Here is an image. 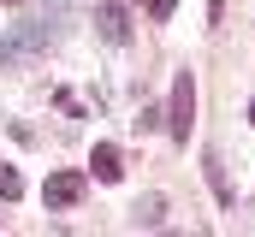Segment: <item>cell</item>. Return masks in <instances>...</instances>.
Wrapping results in <instances>:
<instances>
[{
	"label": "cell",
	"mask_w": 255,
	"mask_h": 237,
	"mask_svg": "<svg viewBox=\"0 0 255 237\" xmlns=\"http://www.w3.org/2000/svg\"><path fill=\"white\" fill-rule=\"evenodd\" d=\"M42 202H48V208H77V202H83V172H54L42 184Z\"/></svg>",
	"instance_id": "2"
},
{
	"label": "cell",
	"mask_w": 255,
	"mask_h": 237,
	"mask_svg": "<svg viewBox=\"0 0 255 237\" xmlns=\"http://www.w3.org/2000/svg\"><path fill=\"white\" fill-rule=\"evenodd\" d=\"M190 118H196V83H190V71H178V83H172V113H166V124H172L178 142H190Z\"/></svg>",
	"instance_id": "1"
},
{
	"label": "cell",
	"mask_w": 255,
	"mask_h": 237,
	"mask_svg": "<svg viewBox=\"0 0 255 237\" xmlns=\"http://www.w3.org/2000/svg\"><path fill=\"white\" fill-rule=\"evenodd\" d=\"M18 196H24V178L12 166H0V202H18Z\"/></svg>",
	"instance_id": "6"
},
{
	"label": "cell",
	"mask_w": 255,
	"mask_h": 237,
	"mask_svg": "<svg viewBox=\"0 0 255 237\" xmlns=\"http://www.w3.org/2000/svg\"><path fill=\"white\" fill-rule=\"evenodd\" d=\"M42 42H48V30H42V24H30V30H12V36H6V48H0V59H24L30 48H42Z\"/></svg>",
	"instance_id": "4"
},
{
	"label": "cell",
	"mask_w": 255,
	"mask_h": 237,
	"mask_svg": "<svg viewBox=\"0 0 255 237\" xmlns=\"http://www.w3.org/2000/svg\"><path fill=\"white\" fill-rule=\"evenodd\" d=\"M95 24H101V36H107L113 48H125V42H130V12H125V0H101Z\"/></svg>",
	"instance_id": "3"
},
{
	"label": "cell",
	"mask_w": 255,
	"mask_h": 237,
	"mask_svg": "<svg viewBox=\"0 0 255 237\" xmlns=\"http://www.w3.org/2000/svg\"><path fill=\"white\" fill-rule=\"evenodd\" d=\"M250 124H255V101H250Z\"/></svg>",
	"instance_id": "8"
},
{
	"label": "cell",
	"mask_w": 255,
	"mask_h": 237,
	"mask_svg": "<svg viewBox=\"0 0 255 237\" xmlns=\"http://www.w3.org/2000/svg\"><path fill=\"white\" fill-rule=\"evenodd\" d=\"M172 6H178V0H148V18H154V24H166V18H172Z\"/></svg>",
	"instance_id": "7"
},
{
	"label": "cell",
	"mask_w": 255,
	"mask_h": 237,
	"mask_svg": "<svg viewBox=\"0 0 255 237\" xmlns=\"http://www.w3.org/2000/svg\"><path fill=\"white\" fill-rule=\"evenodd\" d=\"M12 6H18V0H12Z\"/></svg>",
	"instance_id": "9"
},
{
	"label": "cell",
	"mask_w": 255,
	"mask_h": 237,
	"mask_svg": "<svg viewBox=\"0 0 255 237\" xmlns=\"http://www.w3.org/2000/svg\"><path fill=\"white\" fill-rule=\"evenodd\" d=\"M89 166H95V178H101V184H119V172H125V166H119V148H113V142H95Z\"/></svg>",
	"instance_id": "5"
}]
</instances>
